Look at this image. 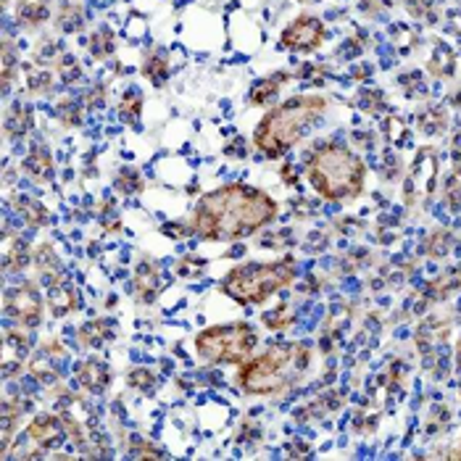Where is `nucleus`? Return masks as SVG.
<instances>
[{
    "label": "nucleus",
    "mask_w": 461,
    "mask_h": 461,
    "mask_svg": "<svg viewBox=\"0 0 461 461\" xmlns=\"http://www.w3.org/2000/svg\"><path fill=\"white\" fill-rule=\"evenodd\" d=\"M132 385H138V388H150V385H153V375H150V372H135V375H132Z\"/></svg>",
    "instance_id": "nucleus-18"
},
{
    "label": "nucleus",
    "mask_w": 461,
    "mask_h": 461,
    "mask_svg": "<svg viewBox=\"0 0 461 461\" xmlns=\"http://www.w3.org/2000/svg\"><path fill=\"white\" fill-rule=\"evenodd\" d=\"M5 312L24 327H35L42 317V303L32 287H16L5 298Z\"/></svg>",
    "instance_id": "nucleus-9"
},
{
    "label": "nucleus",
    "mask_w": 461,
    "mask_h": 461,
    "mask_svg": "<svg viewBox=\"0 0 461 461\" xmlns=\"http://www.w3.org/2000/svg\"><path fill=\"white\" fill-rule=\"evenodd\" d=\"M277 216V203L249 185H227L195 206V232L206 240H240Z\"/></svg>",
    "instance_id": "nucleus-1"
},
{
    "label": "nucleus",
    "mask_w": 461,
    "mask_h": 461,
    "mask_svg": "<svg viewBox=\"0 0 461 461\" xmlns=\"http://www.w3.org/2000/svg\"><path fill=\"white\" fill-rule=\"evenodd\" d=\"M306 177L312 187L327 201H346L364 190V161L343 145H321L306 164Z\"/></svg>",
    "instance_id": "nucleus-4"
},
{
    "label": "nucleus",
    "mask_w": 461,
    "mask_h": 461,
    "mask_svg": "<svg viewBox=\"0 0 461 461\" xmlns=\"http://www.w3.org/2000/svg\"><path fill=\"white\" fill-rule=\"evenodd\" d=\"M293 272H295V267L290 258L272 261V264H246L227 275L221 290L238 303H261L272 293L293 283Z\"/></svg>",
    "instance_id": "nucleus-5"
},
{
    "label": "nucleus",
    "mask_w": 461,
    "mask_h": 461,
    "mask_svg": "<svg viewBox=\"0 0 461 461\" xmlns=\"http://www.w3.org/2000/svg\"><path fill=\"white\" fill-rule=\"evenodd\" d=\"M290 314V309L283 306V309H277V312H269V314H264V321H267V327H272V330H283L287 327L293 317H287Z\"/></svg>",
    "instance_id": "nucleus-17"
},
{
    "label": "nucleus",
    "mask_w": 461,
    "mask_h": 461,
    "mask_svg": "<svg viewBox=\"0 0 461 461\" xmlns=\"http://www.w3.org/2000/svg\"><path fill=\"white\" fill-rule=\"evenodd\" d=\"M435 182H438V153L432 148H425V150H420V156L414 161V169H411L409 182H406L409 203L425 201L427 195L435 190Z\"/></svg>",
    "instance_id": "nucleus-7"
},
{
    "label": "nucleus",
    "mask_w": 461,
    "mask_h": 461,
    "mask_svg": "<svg viewBox=\"0 0 461 461\" xmlns=\"http://www.w3.org/2000/svg\"><path fill=\"white\" fill-rule=\"evenodd\" d=\"M19 11L30 24H35V22H42L48 16V0H22Z\"/></svg>",
    "instance_id": "nucleus-16"
},
{
    "label": "nucleus",
    "mask_w": 461,
    "mask_h": 461,
    "mask_svg": "<svg viewBox=\"0 0 461 461\" xmlns=\"http://www.w3.org/2000/svg\"><path fill=\"white\" fill-rule=\"evenodd\" d=\"M256 332L250 324H219L209 327L195 338V348L212 364H243L256 348Z\"/></svg>",
    "instance_id": "nucleus-6"
},
{
    "label": "nucleus",
    "mask_w": 461,
    "mask_h": 461,
    "mask_svg": "<svg viewBox=\"0 0 461 461\" xmlns=\"http://www.w3.org/2000/svg\"><path fill=\"white\" fill-rule=\"evenodd\" d=\"M77 380H79L82 388H87V391L93 393H101L108 385V380H111V372L104 366V361L87 358V361H82V364L77 366Z\"/></svg>",
    "instance_id": "nucleus-11"
},
{
    "label": "nucleus",
    "mask_w": 461,
    "mask_h": 461,
    "mask_svg": "<svg viewBox=\"0 0 461 461\" xmlns=\"http://www.w3.org/2000/svg\"><path fill=\"white\" fill-rule=\"evenodd\" d=\"M312 364V351L301 343H280L250 358L240 369V388L250 395H272L295 385Z\"/></svg>",
    "instance_id": "nucleus-2"
},
{
    "label": "nucleus",
    "mask_w": 461,
    "mask_h": 461,
    "mask_svg": "<svg viewBox=\"0 0 461 461\" xmlns=\"http://www.w3.org/2000/svg\"><path fill=\"white\" fill-rule=\"evenodd\" d=\"M138 287H140L142 298H148V301L156 295V287H158V272H156V267L142 264L140 272H138Z\"/></svg>",
    "instance_id": "nucleus-15"
},
{
    "label": "nucleus",
    "mask_w": 461,
    "mask_h": 461,
    "mask_svg": "<svg viewBox=\"0 0 461 461\" xmlns=\"http://www.w3.org/2000/svg\"><path fill=\"white\" fill-rule=\"evenodd\" d=\"M27 169H30V175L35 179H42V182H48V179L53 177V167H50V158H48V153L42 150V148H35L32 153H30V158H27V164H24Z\"/></svg>",
    "instance_id": "nucleus-13"
},
{
    "label": "nucleus",
    "mask_w": 461,
    "mask_h": 461,
    "mask_svg": "<svg viewBox=\"0 0 461 461\" xmlns=\"http://www.w3.org/2000/svg\"><path fill=\"white\" fill-rule=\"evenodd\" d=\"M324 42V24L317 16H298L283 32V45L287 50H317Z\"/></svg>",
    "instance_id": "nucleus-8"
},
{
    "label": "nucleus",
    "mask_w": 461,
    "mask_h": 461,
    "mask_svg": "<svg viewBox=\"0 0 461 461\" xmlns=\"http://www.w3.org/2000/svg\"><path fill=\"white\" fill-rule=\"evenodd\" d=\"M64 429H67L64 420H56V417H37L35 422L27 427L24 438H27L32 446H37L35 459L45 454V448H50V446H59V443H61Z\"/></svg>",
    "instance_id": "nucleus-10"
},
{
    "label": "nucleus",
    "mask_w": 461,
    "mask_h": 461,
    "mask_svg": "<svg viewBox=\"0 0 461 461\" xmlns=\"http://www.w3.org/2000/svg\"><path fill=\"white\" fill-rule=\"evenodd\" d=\"M454 456H461V451H459V454H454Z\"/></svg>",
    "instance_id": "nucleus-19"
},
{
    "label": "nucleus",
    "mask_w": 461,
    "mask_h": 461,
    "mask_svg": "<svg viewBox=\"0 0 461 461\" xmlns=\"http://www.w3.org/2000/svg\"><path fill=\"white\" fill-rule=\"evenodd\" d=\"M285 79H287V74H275V77L258 82V85L250 90V101H253L256 106H267V104L277 95V90L283 87Z\"/></svg>",
    "instance_id": "nucleus-12"
},
{
    "label": "nucleus",
    "mask_w": 461,
    "mask_h": 461,
    "mask_svg": "<svg viewBox=\"0 0 461 461\" xmlns=\"http://www.w3.org/2000/svg\"><path fill=\"white\" fill-rule=\"evenodd\" d=\"M74 309H77V298H74V293H71L69 287H56L50 293V312L56 317H64V314H69Z\"/></svg>",
    "instance_id": "nucleus-14"
},
{
    "label": "nucleus",
    "mask_w": 461,
    "mask_h": 461,
    "mask_svg": "<svg viewBox=\"0 0 461 461\" xmlns=\"http://www.w3.org/2000/svg\"><path fill=\"white\" fill-rule=\"evenodd\" d=\"M324 108L327 101L321 95H295L285 101L261 119L253 135V145L272 158L283 156L285 150H290L303 138V132L320 119Z\"/></svg>",
    "instance_id": "nucleus-3"
}]
</instances>
